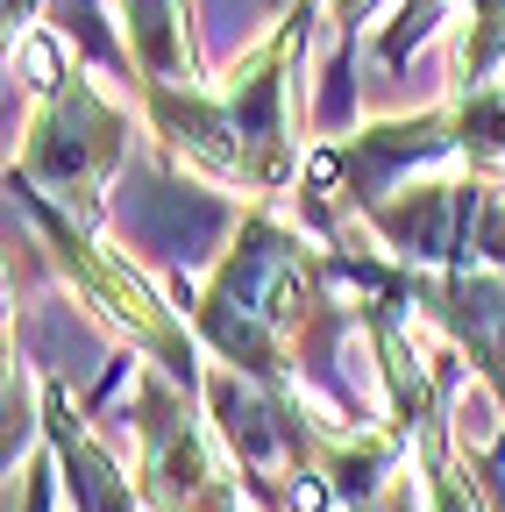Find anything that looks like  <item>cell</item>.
I'll use <instances>...</instances> for the list:
<instances>
[{
	"instance_id": "obj_1",
	"label": "cell",
	"mask_w": 505,
	"mask_h": 512,
	"mask_svg": "<svg viewBox=\"0 0 505 512\" xmlns=\"http://www.w3.org/2000/svg\"><path fill=\"white\" fill-rule=\"evenodd\" d=\"M29 64V86H36V121H29V143L15 164L22 192H50V200H93V192L129 164V114L114 100H100L79 72H65L50 50V36H29L22 50Z\"/></svg>"
},
{
	"instance_id": "obj_2",
	"label": "cell",
	"mask_w": 505,
	"mask_h": 512,
	"mask_svg": "<svg viewBox=\"0 0 505 512\" xmlns=\"http://www.w3.org/2000/svg\"><path fill=\"white\" fill-rule=\"evenodd\" d=\"M136 434H143L136 484L150 512H249L235 463L214 456V441L193 427L178 384L157 363H143V384H136Z\"/></svg>"
},
{
	"instance_id": "obj_3",
	"label": "cell",
	"mask_w": 505,
	"mask_h": 512,
	"mask_svg": "<svg viewBox=\"0 0 505 512\" xmlns=\"http://www.w3.org/2000/svg\"><path fill=\"white\" fill-rule=\"evenodd\" d=\"M43 434L57 441V470H65V498L72 512H150L143 505V484H129L107 448L79 427V413L65 406V384L43 370Z\"/></svg>"
},
{
	"instance_id": "obj_4",
	"label": "cell",
	"mask_w": 505,
	"mask_h": 512,
	"mask_svg": "<svg viewBox=\"0 0 505 512\" xmlns=\"http://www.w3.org/2000/svg\"><path fill=\"white\" fill-rule=\"evenodd\" d=\"M420 512H505V448L498 456H470L456 448L449 420L427 427L420 441Z\"/></svg>"
},
{
	"instance_id": "obj_5",
	"label": "cell",
	"mask_w": 505,
	"mask_h": 512,
	"mask_svg": "<svg viewBox=\"0 0 505 512\" xmlns=\"http://www.w3.org/2000/svg\"><path fill=\"white\" fill-rule=\"evenodd\" d=\"M22 512H57V470H50V463H36V477H29V498H22Z\"/></svg>"
}]
</instances>
